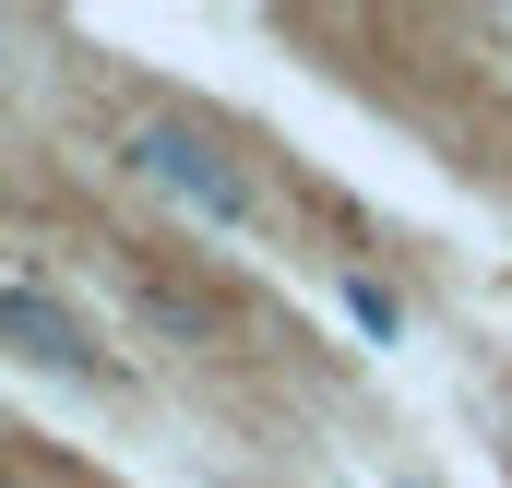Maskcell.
<instances>
[{"label": "cell", "instance_id": "1", "mask_svg": "<svg viewBox=\"0 0 512 488\" xmlns=\"http://www.w3.org/2000/svg\"><path fill=\"white\" fill-rule=\"evenodd\" d=\"M131 167H143L167 203H191L203 227H262V191H251V179H239L191 120H143V131H131Z\"/></svg>", "mask_w": 512, "mask_h": 488}, {"label": "cell", "instance_id": "2", "mask_svg": "<svg viewBox=\"0 0 512 488\" xmlns=\"http://www.w3.org/2000/svg\"><path fill=\"white\" fill-rule=\"evenodd\" d=\"M0 334H12L36 369H72V381H96V369H108V346H96L60 298H36V286H0Z\"/></svg>", "mask_w": 512, "mask_h": 488}]
</instances>
